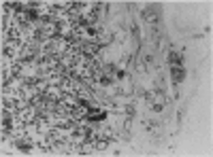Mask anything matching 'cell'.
<instances>
[{"mask_svg":"<svg viewBox=\"0 0 213 157\" xmlns=\"http://www.w3.org/2000/svg\"><path fill=\"white\" fill-rule=\"evenodd\" d=\"M173 78H175V81H181V78H183V70H181V68H177V70L173 68Z\"/></svg>","mask_w":213,"mask_h":157,"instance_id":"1","label":"cell"},{"mask_svg":"<svg viewBox=\"0 0 213 157\" xmlns=\"http://www.w3.org/2000/svg\"><path fill=\"white\" fill-rule=\"evenodd\" d=\"M171 62H173V64H177V66H179V64H181V57H179V55H177V53H171Z\"/></svg>","mask_w":213,"mask_h":157,"instance_id":"2","label":"cell"}]
</instances>
